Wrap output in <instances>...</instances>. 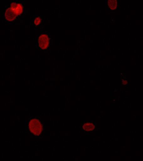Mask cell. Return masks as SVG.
<instances>
[{"instance_id": "1", "label": "cell", "mask_w": 143, "mask_h": 161, "mask_svg": "<svg viewBox=\"0 0 143 161\" xmlns=\"http://www.w3.org/2000/svg\"><path fill=\"white\" fill-rule=\"evenodd\" d=\"M29 126L30 132L35 136L40 135L43 130V126L38 119H31Z\"/></svg>"}, {"instance_id": "5", "label": "cell", "mask_w": 143, "mask_h": 161, "mask_svg": "<svg viewBox=\"0 0 143 161\" xmlns=\"http://www.w3.org/2000/svg\"><path fill=\"white\" fill-rule=\"evenodd\" d=\"M95 126L93 123H87L84 124L82 128L86 131H91L95 129Z\"/></svg>"}, {"instance_id": "7", "label": "cell", "mask_w": 143, "mask_h": 161, "mask_svg": "<svg viewBox=\"0 0 143 161\" xmlns=\"http://www.w3.org/2000/svg\"><path fill=\"white\" fill-rule=\"evenodd\" d=\"M41 22V19L40 17H37L35 18L34 21V23L36 26L40 25Z\"/></svg>"}, {"instance_id": "4", "label": "cell", "mask_w": 143, "mask_h": 161, "mask_svg": "<svg viewBox=\"0 0 143 161\" xmlns=\"http://www.w3.org/2000/svg\"><path fill=\"white\" fill-rule=\"evenodd\" d=\"M18 16L11 9V8H9L6 10L5 13V17L7 21H14Z\"/></svg>"}, {"instance_id": "6", "label": "cell", "mask_w": 143, "mask_h": 161, "mask_svg": "<svg viewBox=\"0 0 143 161\" xmlns=\"http://www.w3.org/2000/svg\"><path fill=\"white\" fill-rule=\"evenodd\" d=\"M108 6L112 10H115L117 7V0H108Z\"/></svg>"}, {"instance_id": "2", "label": "cell", "mask_w": 143, "mask_h": 161, "mask_svg": "<svg viewBox=\"0 0 143 161\" xmlns=\"http://www.w3.org/2000/svg\"><path fill=\"white\" fill-rule=\"evenodd\" d=\"M50 39L48 35L46 34L40 35L38 39L39 47L43 50L47 49L50 46Z\"/></svg>"}, {"instance_id": "3", "label": "cell", "mask_w": 143, "mask_h": 161, "mask_svg": "<svg viewBox=\"0 0 143 161\" xmlns=\"http://www.w3.org/2000/svg\"><path fill=\"white\" fill-rule=\"evenodd\" d=\"M11 9L13 11L17 16H19L23 12V6L21 3H12L11 4Z\"/></svg>"}]
</instances>
